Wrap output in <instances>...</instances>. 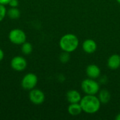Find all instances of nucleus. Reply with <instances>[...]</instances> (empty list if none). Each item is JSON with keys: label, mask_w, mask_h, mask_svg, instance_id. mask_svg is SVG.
Returning <instances> with one entry per match:
<instances>
[{"label": "nucleus", "mask_w": 120, "mask_h": 120, "mask_svg": "<svg viewBox=\"0 0 120 120\" xmlns=\"http://www.w3.org/2000/svg\"><path fill=\"white\" fill-rule=\"evenodd\" d=\"M9 1H10V0H0V4L5 6V5L8 4Z\"/></svg>", "instance_id": "6ab92c4d"}, {"label": "nucleus", "mask_w": 120, "mask_h": 120, "mask_svg": "<svg viewBox=\"0 0 120 120\" xmlns=\"http://www.w3.org/2000/svg\"><path fill=\"white\" fill-rule=\"evenodd\" d=\"M101 69L100 68L95 64H90L86 67V73L89 78L91 79H97L101 75Z\"/></svg>", "instance_id": "1a4fd4ad"}, {"label": "nucleus", "mask_w": 120, "mask_h": 120, "mask_svg": "<svg viewBox=\"0 0 120 120\" xmlns=\"http://www.w3.org/2000/svg\"><path fill=\"white\" fill-rule=\"evenodd\" d=\"M18 4H19L18 0H10V1H9V3H8V5H9L11 7H13V8L18 7Z\"/></svg>", "instance_id": "a211bd4d"}, {"label": "nucleus", "mask_w": 120, "mask_h": 120, "mask_svg": "<svg viewBox=\"0 0 120 120\" xmlns=\"http://www.w3.org/2000/svg\"><path fill=\"white\" fill-rule=\"evenodd\" d=\"M81 87L83 92L87 95H96L99 92V83L94 79H85L81 83Z\"/></svg>", "instance_id": "7ed1b4c3"}, {"label": "nucleus", "mask_w": 120, "mask_h": 120, "mask_svg": "<svg viewBox=\"0 0 120 120\" xmlns=\"http://www.w3.org/2000/svg\"><path fill=\"white\" fill-rule=\"evenodd\" d=\"M7 15V11L4 5L0 4V22H1Z\"/></svg>", "instance_id": "f3484780"}, {"label": "nucleus", "mask_w": 120, "mask_h": 120, "mask_svg": "<svg viewBox=\"0 0 120 120\" xmlns=\"http://www.w3.org/2000/svg\"><path fill=\"white\" fill-rule=\"evenodd\" d=\"M8 39L10 41L14 44L22 45L24 42L26 41V34L23 30L21 29L15 28L10 31L8 34Z\"/></svg>", "instance_id": "20e7f679"}, {"label": "nucleus", "mask_w": 120, "mask_h": 120, "mask_svg": "<svg viewBox=\"0 0 120 120\" xmlns=\"http://www.w3.org/2000/svg\"><path fill=\"white\" fill-rule=\"evenodd\" d=\"M59 46L63 51L71 53L75 51L79 46L77 37L71 33L64 34L60 39Z\"/></svg>", "instance_id": "f03ea898"}, {"label": "nucleus", "mask_w": 120, "mask_h": 120, "mask_svg": "<svg viewBox=\"0 0 120 120\" xmlns=\"http://www.w3.org/2000/svg\"><path fill=\"white\" fill-rule=\"evenodd\" d=\"M21 51H22V52L25 55H29V54H30L32 52V51H33V46H32V44H30V42L25 41V42H24L22 44Z\"/></svg>", "instance_id": "2eb2a0df"}, {"label": "nucleus", "mask_w": 120, "mask_h": 120, "mask_svg": "<svg viewBox=\"0 0 120 120\" xmlns=\"http://www.w3.org/2000/svg\"><path fill=\"white\" fill-rule=\"evenodd\" d=\"M29 98L30 101L34 105H41L45 101V95L42 91L37 89H33L30 90L29 94Z\"/></svg>", "instance_id": "0eeeda50"}, {"label": "nucleus", "mask_w": 120, "mask_h": 120, "mask_svg": "<svg viewBox=\"0 0 120 120\" xmlns=\"http://www.w3.org/2000/svg\"><path fill=\"white\" fill-rule=\"evenodd\" d=\"M100 102L101 104H107L110 101L111 95L108 90L107 89H103L98 92V96Z\"/></svg>", "instance_id": "ddd939ff"}, {"label": "nucleus", "mask_w": 120, "mask_h": 120, "mask_svg": "<svg viewBox=\"0 0 120 120\" xmlns=\"http://www.w3.org/2000/svg\"><path fill=\"white\" fill-rule=\"evenodd\" d=\"M4 58V53L2 49H0V61H1Z\"/></svg>", "instance_id": "aec40b11"}, {"label": "nucleus", "mask_w": 120, "mask_h": 120, "mask_svg": "<svg viewBox=\"0 0 120 120\" xmlns=\"http://www.w3.org/2000/svg\"><path fill=\"white\" fill-rule=\"evenodd\" d=\"M66 98L70 103H77L80 102L82 96L78 91L70 90L66 94Z\"/></svg>", "instance_id": "9b49d317"}, {"label": "nucleus", "mask_w": 120, "mask_h": 120, "mask_svg": "<svg viewBox=\"0 0 120 120\" xmlns=\"http://www.w3.org/2000/svg\"><path fill=\"white\" fill-rule=\"evenodd\" d=\"M38 82V77L34 73L26 74L21 81V86L25 90H32L35 88Z\"/></svg>", "instance_id": "39448f33"}, {"label": "nucleus", "mask_w": 120, "mask_h": 120, "mask_svg": "<svg viewBox=\"0 0 120 120\" xmlns=\"http://www.w3.org/2000/svg\"><path fill=\"white\" fill-rule=\"evenodd\" d=\"M108 67L112 70H117L120 67V56L118 54H113L110 56L107 62Z\"/></svg>", "instance_id": "9d476101"}, {"label": "nucleus", "mask_w": 120, "mask_h": 120, "mask_svg": "<svg viewBox=\"0 0 120 120\" xmlns=\"http://www.w3.org/2000/svg\"><path fill=\"white\" fill-rule=\"evenodd\" d=\"M27 63L25 58L17 56L13 57L11 60V68L17 72H21L25 70L27 68Z\"/></svg>", "instance_id": "423d86ee"}, {"label": "nucleus", "mask_w": 120, "mask_h": 120, "mask_svg": "<svg viewBox=\"0 0 120 120\" xmlns=\"http://www.w3.org/2000/svg\"><path fill=\"white\" fill-rule=\"evenodd\" d=\"M117 2H118V3L120 4V0H117Z\"/></svg>", "instance_id": "4be33fe9"}, {"label": "nucleus", "mask_w": 120, "mask_h": 120, "mask_svg": "<svg viewBox=\"0 0 120 120\" xmlns=\"http://www.w3.org/2000/svg\"><path fill=\"white\" fill-rule=\"evenodd\" d=\"M115 120H120V113H118V114L117 115V116L115 117Z\"/></svg>", "instance_id": "412c9836"}, {"label": "nucleus", "mask_w": 120, "mask_h": 120, "mask_svg": "<svg viewBox=\"0 0 120 120\" xmlns=\"http://www.w3.org/2000/svg\"><path fill=\"white\" fill-rule=\"evenodd\" d=\"M82 49L85 53L88 54H92L97 49V44L94 39H88L84 41L82 44Z\"/></svg>", "instance_id": "6e6552de"}, {"label": "nucleus", "mask_w": 120, "mask_h": 120, "mask_svg": "<svg viewBox=\"0 0 120 120\" xmlns=\"http://www.w3.org/2000/svg\"><path fill=\"white\" fill-rule=\"evenodd\" d=\"M82 111L87 114L97 112L101 108V103L96 95H86L82 97L79 102Z\"/></svg>", "instance_id": "f257e3e1"}, {"label": "nucleus", "mask_w": 120, "mask_h": 120, "mask_svg": "<svg viewBox=\"0 0 120 120\" xmlns=\"http://www.w3.org/2000/svg\"><path fill=\"white\" fill-rule=\"evenodd\" d=\"M7 15L11 18V19H18L20 16V11L17 7L13 8L11 7L8 11H7Z\"/></svg>", "instance_id": "4468645a"}, {"label": "nucleus", "mask_w": 120, "mask_h": 120, "mask_svg": "<svg viewBox=\"0 0 120 120\" xmlns=\"http://www.w3.org/2000/svg\"><path fill=\"white\" fill-rule=\"evenodd\" d=\"M68 112L72 116H77L80 115L82 112L80 103H70L68 108Z\"/></svg>", "instance_id": "f8f14e48"}, {"label": "nucleus", "mask_w": 120, "mask_h": 120, "mask_svg": "<svg viewBox=\"0 0 120 120\" xmlns=\"http://www.w3.org/2000/svg\"><path fill=\"white\" fill-rule=\"evenodd\" d=\"M70 53H68V52L63 51L59 56V60L63 63H68L70 60Z\"/></svg>", "instance_id": "dca6fc26"}]
</instances>
